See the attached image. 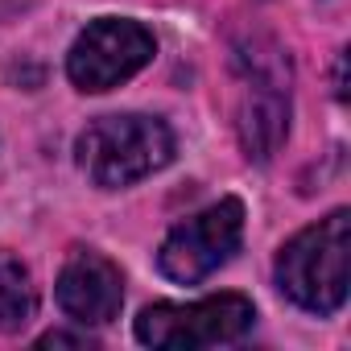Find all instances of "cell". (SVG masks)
<instances>
[{
	"instance_id": "8",
	"label": "cell",
	"mask_w": 351,
	"mask_h": 351,
	"mask_svg": "<svg viewBox=\"0 0 351 351\" xmlns=\"http://www.w3.org/2000/svg\"><path fill=\"white\" fill-rule=\"evenodd\" d=\"M38 310V289L29 269L0 248V330H21Z\"/></svg>"
},
{
	"instance_id": "5",
	"label": "cell",
	"mask_w": 351,
	"mask_h": 351,
	"mask_svg": "<svg viewBox=\"0 0 351 351\" xmlns=\"http://www.w3.org/2000/svg\"><path fill=\"white\" fill-rule=\"evenodd\" d=\"M153 50H157V42L141 21L104 17L75 38V46L66 54V75L79 91L99 95V91L120 87L136 71H145L153 62Z\"/></svg>"
},
{
	"instance_id": "9",
	"label": "cell",
	"mask_w": 351,
	"mask_h": 351,
	"mask_svg": "<svg viewBox=\"0 0 351 351\" xmlns=\"http://www.w3.org/2000/svg\"><path fill=\"white\" fill-rule=\"evenodd\" d=\"M38 347H91L87 335H66V330H50L38 339Z\"/></svg>"
},
{
	"instance_id": "1",
	"label": "cell",
	"mask_w": 351,
	"mask_h": 351,
	"mask_svg": "<svg viewBox=\"0 0 351 351\" xmlns=\"http://www.w3.org/2000/svg\"><path fill=\"white\" fill-rule=\"evenodd\" d=\"M347 248L351 211L339 207L285 240L277 252V289L310 314H335L347 302Z\"/></svg>"
},
{
	"instance_id": "2",
	"label": "cell",
	"mask_w": 351,
	"mask_h": 351,
	"mask_svg": "<svg viewBox=\"0 0 351 351\" xmlns=\"http://www.w3.org/2000/svg\"><path fill=\"white\" fill-rule=\"evenodd\" d=\"M79 165L83 173L104 186H132L149 173H157L161 165H169L173 157V132L165 120L157 116H141V112H116V116H99L79 132Z\"/></svg>"
},
{
	"instance_id": "4",
	"label": "cell",
	"mask_w": 351,
	"mask_h": 351,
	"mask_svg": "<svg viewBox=\"0 0 351 351\" xmlns=\"http://www.w3.org/2000/svg\"><path fill=\"white\" fill-rule=\"evenodd\" d=\"M256 310L244 293H215L191 306H149L136 318V339L145 347H169V351H182V347H219L240 339L252 326Z\"/></svg>"
},
{
	"instance_id": "3",
	"label": "cell",
	"mask_w": 351,
	"mask_h": 351,
	"mask_svg": "<svg viewBox=\"0 0 351 351\" xmlns=\"http://www.w3.org/2000/svg\"><path fill=\"white\" fill-rule=\"evenodd\" d=\"M240 240H244V203L219 199L207 211L169 228V236L157 248V269L178 285H199L236 256Z\"/></svg>"
},
{
	"instance_id": "7",
	"label": "cell",
	"mask_w": 351,
	"mask_h": 351,
	"mask_svg": "<svg viewBox=\"0 0 351 351\" xmlns=\"http://www.w3.org/2000/svg\"><path fill=\"white\" fill-rule=\"evenodd\" d=\"M236 132H240V145L252 161H269L281 149V141L289 132V71L285 75H281V66L269 71L265 58L252 62Z\"/></svg>"
},
{
	"instance_id": "6",
	"label": "cell",
	"mask_w": 351,
	"mask_h": 351,
	"mask_svg": "<svg viewBox=\"0 0 351 351\" xmlns=\"http://www.w3.org/2000/svg\"><path fill=\"white\" fill-rule=\"evenodd\" d=\"M54 298L62 306V314L79 326H108L112 318H120L124 306V277L120 269L95 252V248H75L58 273Z\"/></svg>"
}]
</instances>
